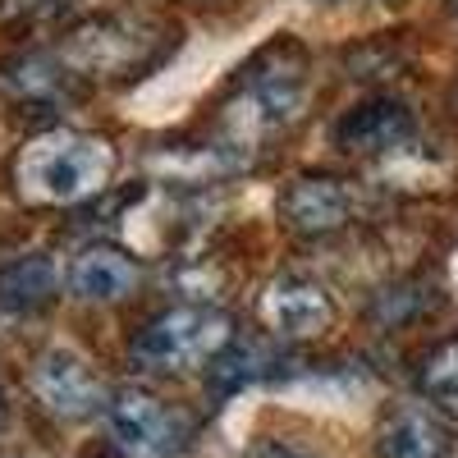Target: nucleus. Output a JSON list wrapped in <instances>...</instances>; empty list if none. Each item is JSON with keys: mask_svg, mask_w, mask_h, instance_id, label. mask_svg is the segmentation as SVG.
<instances>
[{"mask_svg": "<svg viewBox=\"0 0 458 458\" xmlns=\"http://www.w3.org/2000/svg\"><path fill=\"white\" fill-rule=\"evenodd\" d=\"M110 170H114L110 142L83 133H42L19 151L14 188L19 198L37 207H69V202L97 198L110 183Z\"/></svg>", "mask_w": 458, "mask_h": 458, "instance_id": "f257e3e1", "label": "nucleus"}, {"mask_svg": "<svg viewBox=\"0 0 458 458\" xmlns=\"http://www.w3.org/2000/svg\"><path fill=\"white\" fill-rule=\"evenodd\" d=\"M229 339H234V321L225 312H216V308H170L138 330L133 358L142 367H157V371H202L225 353Z\"/></svg>", "mask_w": 458, "mask_h": 458, "instance_id": "f03ea898", "label": "nucleus"}, {"mask_svg": "<svg viewBox=\"0 0 458 458\" xmlns=\"http://www.w3.org/2000/svg\"><path fill=\"white\" fill-rule=\"evenodd\" d=\"M106 427L124 458H179L188 449V417L142 390L114 394L106 408Z\"/></svg>", "mask_w": 458, "mask_h": 458, "instance_id": "7ed1b4c3", "label": "nucleus"}, {"mask_svg": "<svg viewBox=\"0 0 458 458\" xmlns=\"http://www.w3.org/2000/svg\"><path fill=\"white\" fill-rule=\"evenodd\" d=\"M28 386L37 394V403H42L47 412L55 417H92V412H106L110 408V390L106 380L69 349H51L32 362V376Z\"/></svg>", "mask_w": 458, "mask_h": 458, "instance_id": "20e7f679", "label": "nucleus"}, {"mask_svg": "<svg viewBox=\"0 0 458 458\" xmlns=\"http://www.w3.org/2000/svg\"><path fill=\"white\" fill-rule=\"evenodd\" d=\"M147 55H151V42L138 37V23H124V19H97L60 47V60L79 73H124L142 64Z\"/></svg>", "mask_w": 458, "mask_h": 458, "instance_id": "39448f33", "label": "nucleus"}, {"mask_svg": "<svg viewBox=\"0 0 458 458\" xmlns=\"http://www.w3.org/2000/svg\"><path fill=\"white\" fill-rule=\"evenodd\" d=\"M358 211V193L349 179H330V174H308L293 179L280 193V216L298 234H330L344 229Z\"/></svg>", "mask_w": 458, "mask_h": 458, "instance_id": "423d86ee", "label": "nucleus"}, {"mask_svg": "<svg viewBox=\"0 0 458 458\" xmlns=\"http://www.w3.org/2000/svg\"><path fill=\"white\" fill-rule=\"evenodd\" d=\"M261 321L276 339H317L335 321V302L321 284L284 276L261 293Z\"/></svg>", "mask_w": 458, "mask_h": 458, "instance_id": "0eeeda50", "label": "nucleus"}, {"mask_svg": "<svg viewBox=\"0 0 458 458\" xmlns=\"http://www.w3.org/2000/svg\"><path fill=\"white\" fill-rule=\"evenodd\" d=\"M408 138H412V114L394 97H371L335 124V142L344 151H358V157H386V151H399Z\"/></svg>", "mask_w": 458, "mask_h": 458, "instance_id": "6e6552de", "label": "nucleus"}, {"mask_svg": "<svg viewBox=\"0 0 458 458\" xmlns=\"http://www.w3.org/2000/svg\"><path fill=\"white\" fill-rule=\"evenodd\" d=\"M142 271L120 248H83L69 266V289L83 302H120L138 289Z\"/></svg>", "mask_w": 458, "mask_h": 458, "instance_id": "1a4fd4ad", "label": "nucleus"}, {"mask_svg": "<svg viewBox=\"0 0 458 458\" xmlns=\"http://www.w3.org/2000/svg\"><path fill=\"white\" fill-rule=\"evenodd\" d=\"M454 431L436 417V408H399L380 427V458H449Z\"/></svg>", "mask_w": 458, "mask_h": 458, "instance_id": "9d476101", "label": "nucleus"}, {"mask_svg": "<svg viewBox=\"0 0 458 458\" xmlns=\"http://www.w3.org/2000/svg\"><path fill=\"white\" fill-rule=\"evenodd\" d=\"M60 289V271L55 261L32 252V257H19L0 271V308L5 312H37L42 302H51Z\"/></svg>", "mask_w": 458, "mask_h": 458, "instance_id": "9b49d317", "label": "nucleus"}, {"mask_svg": "<svg viewBox=\"0 0 458 458\" xmlns=\"http://www.w3.org/2000/svg\"><path fill=\"white\" fill-rule=\"evenodd\" d=\"M276 362H280V349H271V344H261V339H229L225 353L207 367V376H211L216 394H234V390H248L252 380L271 376Z\"/></svg>", "mask_w": 458, "mask_h": 458, "instance_id": "f8f14e48", "label": "nucleus"}, {"mask_svg": "<svg viewBox=\"0 0 458 458\" xmlns=\"http://www.w3.org/2000/svg\"><path fill=\"white\" fill-rule=\"evenodd\" d=\"M417 390H422V399L436 412L458 417V335L440 339L436 349L417 362Z\"/></svg>", "mask_w": 458, "mask_h": 458, "instance_id": "ddd939ff", "label": "nucleus"}, {"mask_svg": "<svg viewBox=\"0 0 458 458\" xmlns=\"http://www.w3.org/2000/svg\"><path fill=\"white\" fill-rule=\"evenodd\" d=\"M248 458H317V454L298 449L293 440H257V445L248 449Z\"/></svg>", "mask_w": 458, "mask_h": 458, "instance_id": "4468645a", "label": "nucleus"}, {"mask_svg": "<svg viewBox=\"0 0 458 458\" xmlns=\"http://www.w3.org/2000/svg\"><path fill=\"white\" fill-rule=\"evenodd\" d=\"M0 417H5V403H0Z\"/></svg>", "mask_w": 458, "mask_h": 458, "instance_id": "2eb2a0df", "label": "nucleus"}]
</instances>
